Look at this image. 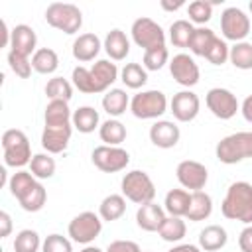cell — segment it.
<instances>
[{
    "label": "cell",
    "mask_w": 252,
    "mask_h": 252,
    "mask_svg": "<svg viewBox=\"0 0 252 252\" xmlns=\"http://www.w3.org/2000/svg\"><path fill=\"white\" fill-rule=\"evenodd\" d=\"M126 213V197L124 195H118V193H110L106 195L100 205H98V215L102 220H118L120 217H124Z\"/></svg>",
    "instance_id": "28"
},
{
    "label": "cell",
    "mask_w": 252,
    "mask_h": 252,
    "mask_svg": "<svg viewBox=\"0 0 252 252\" xmlns=\"http://www.w3.org/2000/svg\"><path fill=\"white\" fill-rule=\"evenodd\" d=\"M228 55H230V47H228V43H226L224 39L217 37V39L213 41L211 49L207 51L205 59H207L209 63H213V65H224V63L228 61Z\"/></svg>",
    "instance_id": "44"
},
{
    "label": "cell",
    "mask_w": 252,
    "mask_h": 252,
    "mask_svg": "<svg viewBox=\"0 0 252 252\" xmlns=\"http://www.w3.org/2000/svg\"><path fill=\"white\" fill-rule=\"evenodd\" d=\"M100 230H102V219L98 213H93V211L79 213L77 217H73V220L67 226L69 238L73 242L85 244V246L94 242V238L100 234Z\"/></svg>",
    "instance_id": "8"
},
{
    "label": "cell",
    "mask_w": 252,
    "mask_h": 252,
    "mask_svg": "<svg viewBox=\"0 0 252 252\" xmlns=\"http://www.w3.org/2000/svg\"><path fill=\"white\" fill-rule=\"evenodd\" d=\"M73 128L79 130L81 134H91L96 128H100V116L98 110H94L93 106H79L77 110H73Z\"/></svg>",
    "instance_id": "27"
},
{
    "label": "cell",
    "mask_w": 252,
    "mask_h": 252,
    "mask_svg": "<svg viewBox=\"0 0 252 252\" xmlns=\"http://www.w3.org/2000/svg\"><path fill=\"white\" fill-rule=\"evenodd\" d=\"M120 189H122V195L136 205L152 203L156 197V185L152 177L142 169L128 171L120 181Z\"/></svg>",
    "instance_id": "6"
},
{
    "label": "cell",
    "mask_w": 252,
    "mask_h": 252,
    "mask_svg": "<svg viewBox=\"0 0 252 252\" xmlns=\"http://www.w3.org/2000/svg\"><path fill=\"white\" fill-rule=\"evenodd\" d=\"M217 159L226 165L252 159V132H234L224 136L215 148Z\"/></svg>",
    "instance_id": "3"
},
{
    "label": "cell",
    "mask_w": 252,
    "mask_h": 252,
    "mask_svg": "<svg viewBox=\"0 0 252 252\" xmlns=\"http://www.w3.org/2000/svg\"><path fill=\"white\" fill-rule=\"evenodd\" d=\"M213 213V199L209 193L205 191H193L191 193V203H189V211L185 215L187 220L191 222H199V220H207Z\"/></svg>",
    "instance_id": "24"
},
{
    "label": "cell",
    "mask_w": 252,
    "mask_h": 252,
    "mask_svg": "<svg viewBox=\"0 0 252 252\" xmlns=\"http://www.w3.org/2000/svg\"><path fill=\"white\" fill-rule=\"evenodd\" d=\"M165 63H169V51H167V47H165V45L144 51L142 65H144V69H146V71H159Z\"/></svg>",
    "instance_id": "42"
},
{
    "label": "cell",
    "mask_w": 252,
    "mask_h": 252,
    "mask_svg": "<svg viewBox=\"0 0 252 252\" xmlns=\"http://www.w3.org/2000/svg\"><path fill=\"white\" fill-rule=\"evenodd\" d=\"M205 102H207V108L211 110V114L220 118V120H230L240 110V102H238L236 94L224 87L209 89Z\"/></svg>",
    "instance_id": "12"
},
{
    "label": "cell",
    "mask_w": 252,
    "mask_h": 252,
    "mask_svg": "<svg viewBox=\"0 0 252 252\" xmlns=\"http://www.w3.org/2000/svg\"><path fill=\"white\" fill-rule=\"evenodd\" d=\"M228 61L240 69V71H248L252 69V43L250 41H238L230 47V55Z\"/></svg>",
    "instance_id": "39"
},
{
    "label": "cell",
    "mask_w": 252,
    "mask_h": 252,
    "mask_svg": "<svg viewBox=\"0 0 252 252\" xmlns=\"http://www.w3.org/2000/svg\"><path fill=\"white\" fill-rule=\"evenodd\" d=\"M213 2H207V0H195L187 6V16H189V22L191 24H199V26H205L211 18H213Z\"/></svg>",
    "instance_id": "41"
},
{
    "label": "cell",
    "mask_w": 252,
    "mask_h": 252,
    "mask_svg": "<svg viewBox=\"0 0 252 252\" xmlns=\"http://www.w3.org/2000/svg\"><path fill=\"white\" fill-rule=\"evenodd\" d=\"M104 252H142L134 240H112Z\"/></svg>",
    "instance_id": "46"
},
{
    "label": "cell",
    "mask_w": 252,
    "mask_h": 252,
    "mask_svg": "<svg viewBox=\"0 0 252 252\" xmlns=\"http://www.w3.org/2000/svg\"><path fill=\"white\" fill-rule=\"evenodd\" d=\"M228 242L226 228L220 224H209L199 232V248L205 252H217Z\"/></svg>",
    "instance_id": "22"
},
{
    "label": "cell",
    "mask_w": 252,
    "mask_h": 252,
    "mask_svg": "<svg viewBox=\"0 0 252 252\" xmlns=\"http://www.w3.org/2000/svg\"><path fill=\"white\" fill-rule=\"evenodd\" d=\"M73 118V112L69 108V102L65 100H49L45 106L43 120L45 124H69Z\"/></svg>",
    "instance_id": "34"
},
{
    "label": "cell",
    "mask_w": 252,
    "mask_h": 252,
    "mask_svg": "<svg viewBox=\"0 0 252 252\" xmlns=\"http://www.w3.org/2000/svg\"><path fill=\"white\" fill-rule=\"evenodd\" d=\"M169 73L173 77V81L185 89H191L199 83L201 79V71L199 65L195 63V59L187 53H177L169 59Z\"/></svg>",
    "instance_id": "14"
},
{
    "label": "cell",
    "mask_w": 252,
    "mask_h": 252,
    "mask_svg": "<svg viewBox=\"0 0 252 252\" xmlns=\"http://www.w3.org/2000/svg\"><path fill=\"white\" fill-rule=\"evenodd\" d=\"M240 112H242L244 120L252 124V94H248V96L242 100V104H240Z\"/></svg>",
    "instance_id": "49"
},
{
    "label": "cell",
    "mask_w": 252,
    "mask_h": 252,
    "mask_svg": "<svg viewBox=\"0 0 252 252\" xmlns=\"http://www.w3.org/2000/svg\"><path fill=\"white\" fill-rule=\"evenodd\" d=\"M10 232H12V217L6 211H2L0 213V236L6 238L10 236Z\"/></svg>",
    "instance_id": "48"
},
{
    "label": "cell",
    "mask_w": 252,
    "mask_h": 252,
    "mask_svg": "<svg viewBox=\"0 0 252 252\" xmlns=\"http://www.w3.org/2000/svg\"><path fill=\"white\" fill-rule=\"evenodd\" d=\"M45 96L49 100H65L69 102L73 96V83H69L65 77H53L45 85Z\"/></svg>",
    "instance_id": "37"
},
{
    "label": "cell",
    "mask_w": 252,
    "mask_h": 252,
    "mask_svg": "<svg viewBox=\"0 0 252 252\" xmlns=\"http://www.w3.org/2000/svg\"><path fill=\"white\" fill-rule=\"evenodd\" d=\"M8 65L14 71V75L20 79H28L32 75V69H33L30 57H24V55L14 53V51H8Z\"/></svg>",
    "instance_id": "45"
},
{
    "label": "cell",
    "mask_w": 252,
    "mask_h": 252,
    "mask_svg": "<svg viewBox=\"0 0 252 252\" xmlns=\"http://www.w3.org/2000/svg\"><path fill=\"white\" fill-rule=\"evenodd\" d=\"M10 51L20 53L24 57H30L37 51V35L32 26L18 24L12 28V39H10Z\"/></svg>",
    "instance_id": "18"
},
{
    "label": "cell",
    "mask_w": 252,
    "mask_h": 252,
    "mask_svg": "<svg viewBox=\"0 0 252 252\" xmlns=\"http://www.w3.org/2000/svg\"><path fill=\"white\" fill-rule=\"evenodd\" d=\"M32 67L39 75H51L59 67V55L51 47H39L32 55Z\"/></svg>",
    "instance_id": "29"
},
{
    "label": "cell",
    "mask_w": 252,
    "mask_h": 252,
    "mask_svg": "<svg viewBox=\"0 0 252 252\" xmlns=\"http://www.w3.org/2000/svg\"><path fill=\"white\" fill-rule=\"evenodd\" d=\"M98 136H100V140H102L106 146H120V144L126 140L128 132H126V126H124L118 118H108V120H104V122L100 124Z\"/></svg>",
    "instance_id": "30"
},
{
    "label": "cell",
    "mask_w": 252,
    "mask_h": 252,
    "mask_svg": "<svg viewBox=\"0 0 252 252\" xmlns=\"http://www.w3.org/2000/svg\"><path fill=\"white\" fill-rule=\"evenodd\" d=\"M199 110H201V100L189 89L175 93L173 98L169 100V112L173 114V118L177 122H191V120H195Z\"/></svg>",
    "instance_id": "15"
},
{
    "label": "cell",
    "mask_w": 252,
    "mask_h": 252,
    "mask_svg": "<svg viewBox=\"0 0 252 252\" xmlns=\"http://www.w3.org/2000/svg\"><path fill=\"white\" fill-rule=\"evenodd\" d=\"M120 81L128 89H142L148 83V71L140 63H126L120 71Z\"/></svg>",
    "instance_id": "32"
},
{
    "label": "cell",
    "mask_w": 252,
    "mask_h": 252,
    "mask_svg": "<svg viewBox=\"0 0 252 252\" xmlns=\"http://www.w3.org/2000/svg\"><path fill=\"white\" fill-rule=\"evenodd\" d=\"M2 152H4V163L14 169L16 167L22 169L24 165H30L33 158L28 136L18 128H10L2 134Z\"/></svg>",
    "instance_id": "4"
},
{
    "label": "cell",
    "mask_w": 252,
    "mask_h": 252,
    "mask_svg": "<svg viewBox=\"0 0 252 252\" xmlns=\"http://www.w3.org/2000/svg\"><path fill=\"white\" fill-rule=\"evenodd\" d=\"M191 193L187 189H169L163 199V209L169 217H185L189 211Z\"/></svg>",
    "instance_id": "26"
},
{
    "label": "cell",
    "mask_w": 252,
    "mask_h": 252,
    "mask_svg": "<svg viewBox=\"0 0 252 252\" xmlns=\"http://www.w3.org/2000/svg\"><path fill=\"white\" fill-rule=\"evenodd\" d=\"M175 177L183 189L193 191H203V187L209 181V171L201 161L195 159H183L175 167Z\"/></svg>",
    "instance_id": "13"
},
{
    "label": "cell",
    "mask_w": 252,
    "mask_h": 252,
    "mask_svg": "<svg viewBox=\"0 0 252 252\" xmlns=\"http://www.w3.org/2000/svg\"><path fill=\"white\" fill-rule=\"evenodd\" d=\"M73 240L63 236V234H49L43 238V244H41V252H73Z\"/></svg>",
    "instance_id": "43"
},
{
    "label": "cell",
    "mask_w": 252,
    "mask_h": 252,
    "mask_svg": "<svg viewBox=\"0 0 252 252\" xmlns=\"http://www.w3.org/2000/svg\"><path fill=\"white\" fill-rule=\"evenodd\" d=\"M185 232H187V224H185L183 217H167L163 220L161 228L158 230V234L165 242H181L185 238Z\"/></svg>",
    "instance_id": "33"
},
{
    "label": "cell",
    "mask_w": 252,
    "mask_h": 252,
    "mask_svg": "<svg viewBox=\"0 0 252 252\" xmlns=\"http://www.w3.org/2000/svg\"><path fill=\"white\" fill-rule=\"evenodd\" d=\"M130 33H132V41L138 47H142L144 51L165 45V32H163V28L158 22H154L152 18H138V20H134V24L130 28Z\"/></svg>",
    "instance_id": "10"
},
{
    "label": "cell",
    "mask_w": 252,
    "mask_h": 252,
    "mask_svg": "<svg viewBox=\"0 0 252 252\" xmlns=\"http://www.w3.org/2000/svg\"><path fill=\"white\" fill-rule=\"evenodd\" d=\"M248 8H250V12H252V2H250V4H248Z\"/></svg>",
    "instance_id": "53"
},
{
    "label": "cell",
    "mask_w": 252,
    "mask_h": 252,
    "mask_svg": "<svg viewBox=\"0 0 252 252\" xmlns=\"http://www.w3.org/2000/svg\"><path fill=\"white\" fill-rule=\"evenodd\" d=\"M220 32L224 41H246L248 33H250V18L246 16L244 10L236 8V6H228L222 10L220 14Z\"/></svg>",
    "instance_id": "9"
},
{
    "label": "cell",
    "mask_w": 252,
    "mask_h": 252,
    "mask_svg": "<svg viewBox=\"0 0 252 252\" xmlns=\"http://www.w3.org/2000/svg\"><path fill=\"white\" fill-rule=\"evenodd\" d=\"M91 159L94 163L96 169H100L102 173H116L126 169V165L130 163V154L120 148V146H96L91 154Z\"/></svg>",
    "instance_id": "11"
},
{
    "label": "cell",
    "mask_w": 252,
    "mask_h": 252,
    "mask_svg": "<svg viewBox=\"0 0 252 252\" xmlns=\"http://www.w3.org/2000/svg\"><path fill=\"white\" fill-rule=\"evenodd\" d=\"M71 81H73V87L79 89V91L85 93V94H96V93H100V89H98V85H96V81H94L91 69H87V67H83V65H79V67L73 69Z\"/></svg>",
    "instance_id": "36"
},
{
    "label": "cell",
    "mask_w": 252,
    "mask_h": 252,
    "mask_svg": "<svg viewBox=\"0 0 252 252\" xmlns=\"http://www.w3.org/2000/svg\"><path fill=\"white\" fill-rule=\"evenodd\" d=\"M100 47H102L100 37L89 32V33H81L79 37H75L71 51L79 63H89V61H94V57L100 53Z\"/></svg>",
    "instance_id": "20"
},
{
    "label": "cell",
    "mask_w": 252,
    "mask_h": 252,
    "mask_svg": "<svg viewBox=\"0 0 252 252\" xmlns=\"http://www.w3.org/2000/svg\"><path fill=\"white\" fill-rule=\"evenodd\" d=\"M183 6V2H167V0H161V8L163 10H167V12H175V10H179Z\"/></svg>",
    "instance_id": "52"
},
{
    "label": "cell",
    "mask_w": 252,
    "mask_h": 252,
    "mask_svg": "<svg viewBox=\"0 0 252 252\" xmlns=\"http://www.w3.org/2000/svg\"><path fill=\"white\" fill-rule=\"evenodd\" d=\"M8 189L12 197L18 199L20 207L28 213L41 211L47 201L45 187L39 183V179L32 175V171H26V169H18L16 173H12V177L8 179Z\"/></svg>",
    "instance_id": "1"
},
{
    "label": "cell",
    "mask_w": 252,
    "mask_h": 252,
    "mask_svg": "<svg viewBox=\"0 0 252 252\" xmlns=\"http://www.w3.org/2000/svg\"><path fill=\"white\" fill-rule=\"evenodd\" d=\"M73 134V122L69 124H45L41 132V148L47 154H61L67 150Z\"/></svg>",
    "instance_id": "16"
},
{
    "label": "cell",
    "mask_w": 252,
    "mask_h": 252,
    "mask_svg": "<svg viewBox=\"0 0 252 252\" xmlns=\"http://www.w3.org/2000/svg\"><path fill=\"white\" fill-rule=\"evenodd\" d=\"M0 28H2V47H10L12 30H8V24H6L4 20H0Z\"/></svg>",
    "instance_id": "51"
},
{
    "label": "cell",
    "mask_w": 252,
    "mask_h": 252,
    "mask_svg": "<svg viewBox=\"0 0 252 252\" xmlns=\"http://www.w3.org/2000/svg\"><path fill=\"white\" fill-rule=\"evenodd\" d=\"M193 32H195V26L189 20H175L169 26V41L175 47H189Z\"/></svg>",
    "instance_id": "35"
},
{
    "label": "cell",
    "mask_w": 252,
    "mask_h": 252,
    "mask_svg": "<svg viewBox=\"0 0 252 252\" xmlns=\"http://www.w3.org/2000/svg\"><path fill=\"white\" fill-rule=\"evenodd\" d=\"M45 22L51 28L67 35H73L83 26V12L79 10V6L69 2H51L45 10Z\"/></svg>",
    "instance_id": "5"
},
{
    "label": "cell",
    "mask_w": 252,
    "mask_h": 252,
    "mask_svg": "<svg viewBox=\"0 0 252 252\" xmlns=\"http://www.w3.org/2000/svg\"><path fill=\"white\" fill-rule=\"evenodd\" d=\"M167 106H169L167 96L158 89L142 91L130 98V112L140 120L159 118L167 112Z\"/></svg>",
    "instance_id": "7"
},
{
    "label": "cell",
    "mask_w": 252,
    "mask_h": 252,
    "mask_svg": "<svg viewBox=\"0 0 252 252\" xmlns=\"http://www.w3.org/2000/svg\"><path fill=\"white\" fill-rule=\"evenodd\" d=\"M55 159L51 158V154H33L32 161H30V171L35 179H49L55 173Z\"/></svg>",
    "instance_id": "38"
},
{
    "label": "cell",
    "mask_w": 252,
    "mask_h": 252,
    "mask_svg": "<svg viewBox=\"0 0 252 252\" xmlns=\"http://www.w3.org/2000/svg\"><path fill=\"white\" fill-rule=\"evenodd\" d=\"M215 39H217V33H215L211 28L199 26V28H195V32H193V37H191V43H189V51H191L193 55L205 57Z\"/></svg>",
    "instance_id": "31"
},
{
    "label": "cell",
    "mask_w": 252,
    "mask_h": 252,
    "mask_svg": "<svg viewBox=\"0 0 252 252\" xmlns=\"http://www.w3.org/2000/svg\"><path fill=\"white\" fill-rule=\"evenodd\" d=\"M167 252H203L197 244H175L173 248H169Z\"/></svg>",
    "instance_id": "50"
},
{
    "label": "cell",
    "mask_w": 252,
    "mask_h": 252,
    "mask_svg": "<svg viewBox=\"0 0 252 252\" xmlns=\"http://www.w3.org/2000/svg\"><path fill=\"white\" fill-rule=\"evenodd\" d=\"M102 47L106 51V55L110 57V61H122L128 57L130 53V39L126 37V33L118 28L110 30L102 41Z\"/></svg>",
    "instance_id": "21"
},
{
    "label": "cell",
    "mask_w": 252,
    "mask_h": 252,
    "mask_svg": "<svg viewBox=\"0 0 252 252\" xmlns=\"http://www.w3.org/2000/svg\"><path fill=\"white\" fill-rule=\"evenodd\" d=\"M220 213L228 220L252 224V185L248 181L230 183L220 203Z\"/></svg>",
    "instance_id": "2"
},
{
    "label": "cell",
    "mask_w": 252,
    "mask_h": 252,
    "mask_svg": "<svg viewBox=\"0 0 252 252\" xmlns=\"http://www.w3.org/2000/svg\"><path fill=\"white\" fill-rule=\"evenodd\" d=\"M102 108L110 118L122 116L130 108V98L124 89H108L102 96Z\"/></svg>",
    "instance_id": "25"
},
{
    "label": "cell",
    "mask_w": 252,
    "mask_h": 252,
    "mask_svg": "<svg viewBox=\"0 0 252 252\" xmlns=\"http://www.w3.org/2000/svg\"><path fill=\"white\" fill-rule=\"evenodd\" d=\"M179 138H181L179 126L171 120H156L150 126V142L156 148H161V150L175 148Z\"/></svg>",
    "instance_id": "17"
},
{
    "label": "cell",
    "mask_w": 252,
    "mask_h": 252,
    "mask_svg": "<svg viewBox=\"0 0 252 252\" xmlns=\"http://www.w3.org/2000/svg\"><path fill=\"white\" fill-rule=\"evenodd\" d=\"M165 209L159 207L158 203H146V205H140L138 211H136V224L146 230V232H158L165 220Z\"/></svg>",
    "instance_id": "19"
},
{
    "label": "cell",
    "mask_w": 252,
    "mask_h": 252,
    "mask_svg": "<svg viewBox=\"0 0 252 252\" xmlns=\"http://www.w3.org/2000/svg\"><path fill=\"white\" fill-rule=\"evenodd\" d=\"M43 240L39 238L37 230L24 228L14 238V252H39Z\"/></svg>",
    "instance_id": "40"
},
{
    "label": "cell",
    "mask_w": 252,
    "mask_h": 252,
    "mask_svg": "<svg viewBox=\"0 0 252 252\" xmlns=\"http://www.w3.org/2000/svg\"><path fill=\"white\" fill-rule=\"evenodd\" d=\"M238 246L242 252H252V224H246L238 234Z\"/></svg>",
    "instance_id": "47"
},
{
    "label": "cell",
    "mask_w": 252,
    "mask_h": 252,
    "mask_svg": "<svg viewBox=\"0 0 252 252\" xmlns=\"http://www.w3.org/2000/svg\"><path fill=\"white\" fill-rule=\"evenodd\" d=\"M91 73L100 89V93H106L120 77V71L116 67V63H112L110 59H98L93 67H91Z\"/></svg>",
    "instance_id": "23"
}]
</instances>
